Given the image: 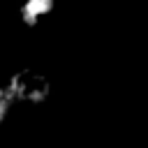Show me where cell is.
<instances>
[{"label":"cell","instance_id":"1","mask_svg":"<svg viewBox=\"0 0 148 148\" xmlns=\"http://www.w3.org/2000/svg\"><path fill=\"white\" fill-rule=\"evenodd\" d=\"M14 5H16V12L25 21H35V18H39L42 14L49 12L51 0H14Z\"/></svg>","mask_w":148,"mask_h":148}]
</instances>
